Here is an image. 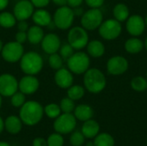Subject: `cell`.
<instances>
[{
    "label": "cell",
    "instance_id": "6da1fadb",
    "mask_svg": "<svg viewBox=\"0 0 147 146\" xmlns=\"http://www.w3.org/2000/svg\"><path fill=\"white\" fill-rule=\"evenodd\" d=\"M44 115V108L36 101H28L20 108L19 117L22 123L33 126L40 123Z\"/></svg>",
    "mask_w": 147,
    "mask_h": 146
},
{
    "label": "cell",
    "instance_id": "7a4b0ae2",
    "mask_svg": "<svg viewBox=\"0 0 147 146\" xmlns=\"http://www.w3.org/2000/svg\"><path fill=\"white\" fill-rule=\"evenodd\" d=\"M107 84L106 77L97 68H89L84 76V85L86 90L92 94L102 92Z\"/></svg>",
    "mask_w": 147,
    "mask_h": 146
},
{
    "label": "cell",
    "instance_id": "3957f363",
    "mask_svg": "<svg viewBox=\"0 0 147 146\" xmlns=\"http://www.w3.org/2000/svg\"><path fill=\"white\" fill-rule=\"evenodd\" d=\"M43 59L41 56L34 51L23 53L20 59V67L26 75L35 76L40 73L43 68Z\"/></svg>",
    "mask_w": 147,
    "mask_h": 146
},
{
    "label": "cell",
    "instance_id": "277c9868",
    "mask_svg": "<svg viewBox=\"0 0 147 146\" xmlns=\"http://www.w3.org/2000/svg\"><path fill=\"white\" fill-rule=\"evenodd\" d=\"M68 69L74 74H84L90 68V59L88 54L84 52H74L67 60Z\"/></svg>",
    "mask_w": 147,
    "mask_h": 146
},
{
    "label": "cell",
    "instance_id": "5b68a950",
    "mask_svg": "<svg viewBox=\"0 0 147 146\" xmlns=\"http://www.w3.org/2000/svg\"><path fill=\"white\" fill-rule=\"evenodd\" d=\"M74 13L72 8L69 6H60L56 9L53 15V22L56 28L61 30H66L70 28L74 21Z\"/></svg>",
    "mask_w": 147,
    "mask_h": 146
},
{
    "label": "cell",
    "instance_id": "8992f818",
    "mask_svg": "<svg viewBox=\"0 0 147 146\" xmlns=\"http://www.w3.org/2000/svg\"><path fill=\"white\" fill-rule=\"evenodd\" d=\"M77 126V119L71 113H63L57 117L53 122V129L62 135L72 133Z\"/></svg>",
    "mask_w": 147,
    "mask_h": 146
},
{
    "label": "cell",
    "instance_id": "52a82bcc",
    "mask_svg": "<svg viewBox=\"0 0 147 146\" xmlns=\"http://www.w3.org/2000/svg\"><path fill=\"white\" fill-rule=\"evenodd\" d=\"M68 43L74 50H81L85 47L89 42V35L87 30L83 27L71 28L67 34Z\"/></svg>",
    "mask_w": 147,
    "mask_h": 146
},
{
    "label": "cell",
    "instance_id": "ba28073f",
    "mask_svg": "<svg viewBox=\"0 0 147 146\" xmlns=\"http://www.w3.org/2000/svg\"><path fill=\"white\" fill-rule=\"evenodd\" d=\"M103 22V15L98 8H91L81 16V24L86 30H95L100 27Z\"/></svg>",
    "mask_w": 147,
    "mask_h": 146
},
{
    "label": "cell",
    "instance_id": "9c48e42d",
    "mask_svg": "<svg viewBox=\"0 0 147 146\" xmlns=\"http://www.w3.org/2000/svg\"><path fill=\"white\" fill-rule=\"evenodd\" d=\"M99 29V34L107 40H115L121 35L122 27L120 22L115 19H109L102 22Z\"/></svg>",
    "mask_w": 147,
    "mask_h": 146
},
{
    "label": "cell",
    "instance_id": "30bf717a",
    "mask_svg": "<svg viewBox=\"0 0 147 146\" xmlns=\"http://www.w3.org/2000/svg\"><path fill=\"white\" fill-rule=\"evenodd\" d=\"M24 53L22 44L17 41H9L3 45L1 54L3 59L8 63H16L20 61Z\"/></svg>",
    "mask_w": 147,
    "mask_h": 146
},
{
    "label": "cell",
    "instance_id": "8fae6325",
    "mask_svg": "<svg viewBox=\"0 0 147 146\" xmlns=\"http://www.w3.org/2000/svg\"><path fill=\"white\" fill-rule=\"evenodd\" d=\"M18 90V81L15 76L3 73L0 75V95L4 97H10Z\"/></svg>",
    "mask_w": 147,
    "mask_h": 146
},
{
    "label": "cell",
    "instance_id": "7c38bea8",
    "mask_svg": "<svg viewBox=\"0 0 147 146\" xmlns=\"http://www.w3.org/2000/svg\"><path fill=\"white\" fill-rule=\"evenodd\" d=\"M128 69V61L122 56H115L109 59L107 63V70L109 74L119 76L125 73Z\"/></svg>",
    "mask_w": 147,
    "mask_h": 146
},
{
    "label": "cell",
    "instance_id": "4fadbf2b",
    "mask_svg": "<svg viewBox=\"0 0 147 146\" xmlns=\"http://www.w3.org/2000/svg\"><path fill=\"white\" fill-rule=\"evenodd\" d=\"M34 7L30 0H21L16 3L13 14L17 21H26L32 16L34 11Z\"/></svg>",
    "mask_w": 147,
    "mask_h": 146
},
{
    "label": "cell",
    "instance_id": "5bb4252c",
    "mask_svg": "<svg viewBox=\"0 0 147 146\" xmlns=\"http://www.w3.org/2000/svg\"><path fill=\"white\" fill-rule=\"evenodd\" d=\"M40 87L38 78L33 75H25L18 82V89L24 95L34 94Z\"/></svg>",
    "mask_w": 147,
    "mask_h": 146
},
{
    "label": "cell",
    "instance_id": "9a60e30c",
    "mask_svg": "<svg viewBox=\"0 0 147 146\" xmlns=\"http://www.w3.org/2000/svg\"><path fill=\"white\" fill-rule=\"evenodd\" d=\"M127 31L133 36L137 37L143 34L146 28L145 20L139 15H134L127 18Z\"/></svg>",
    "mask_w": 147,
    "mask_h": 146
},
{
    "label": "cell",
    "instance_id": "2e32d148",
    "mask_svg": "<svg viewBox=\"0 0 147 146\" xmlns=\"http://www.w3.org/2000/svg\"><path fill=\"white\" fill-rule=\"evenodd\" d=\"M40 43L43 51L47 54H53L57 52L61 46L60 38L58 34L53 33L45 34Z\"/></svg>",
    "mask_w": 147,
    "mask_h": 146
},
{
    "label": "cell",
    "instance_id": "e0dca14e",
    "mask_svg": "<svg viewBox=\"0 0 147 146\" xmlns=\"http://www.w3.org/2000/svg\"><path fill=\"white\" fill-rule=\"evenodd\" d=\"M54 81L58 87L61 89H68L73 84L72 72L69 69L60 68L56 71L54 75Z\"/></svg>",
    "mask_w": 147,
    "mask_h": 146
},
{
    "label": "cell",
    "instance_id": "ac0fdd59",
    "mask_svg": "<svg viewBox=\"0 0 147 146\" xmlns=\"http://www.w3.org/2000/svg\"><path fill=\"white\" fill-rule=\"evenodd\" d=\"M31 17L33 19V22L35 23V25H38L41 28L47 27L50 24V22L53 21L50 12L42 8H40L37 10L34 11Z\"/></svg>",
    "mask_w": 147,
    "mask_h": 146
},
{
    "label": "cell",
    "instance_id": "d6986e66",
    "mask_svg": "<svg viewBox=\"0 0 147 146\" xmlns=\"http://www.w3.org/2000/svg\"><path fill=\"white\" fill-rule=\"evenodd\" d=\"M22 121L20 117L16 115H9L4 120V129L12 135L17 134L22 128Z\"/></svg>",
    "mask_w": 147,
    "mask_h": 146
},
{
    "label": "cell",
    "instance_id": "ffe728a7",
    "mask_svg": "<svg viewBox=\"0 0 147 146\" xmlns=\"http://www.w3.org/2000/svg\"><path fill=\"white\" fill-rule=\"evenodd\" d=\"M85 139H94L100 132V125L97 121L90 119L84 122L81 129Z\"/></svg>",
    "mask_w": 147,
    "mask_h": 146
},
{
    "label": "cell",
    "instance_id": "44dd1931",
    "mask_svg": "<svg viewBox=\"0 0 147 146\" xmlns=\"http://www.w3.org/2000/svg\"><path fill=\"white\" fill-rule=\"evenodd\" d=\"M73 114L76 117L77 120H80V121H86L88 120L92 119L93 115H94V110L93 108L88 105V104H80L78 105L74 111H73Z\"/></svg>",
    "mask_w": 147,
    "mask_h": 146
},
{
    "label": "cell",
    "instance_id": "7402d4cb",
    "mask_svg": "<svg viewBox=\"0 0 147 146\" xmlns=\"http://www.w3.org/2000/svg\"><path fill=\"white\" fill-rule=\"evenodd\" d=\"M87 52L92 58H100L105 52V46L98 40H93L87 44Z\"/></svg>",
    "mask_w": 147,
    "mask_h": 146
},
{
    "label": "cell",
    "instance_id": "603a6c76",
    "mask_svg": "<svg viewBox=\"0 0 147 146\" xmlns=\"http://www.w3.org/2000/svg\"><path fill=\"white\" fill-rule=\"evenodd\" d=\"M27 35H28V40L33 44V45H37L41 42L43 37H44V31L41 28V27L38 25H34L30 28H28L27 31Z\"/></svg>",
    "mask_w": 147,
    "mask_h": 146
},
{
    "label": "cell",
    "instance_id": "cb8c5ba5",
    "mask_svg": "<svg viewBox=\"0 0 147 146\" xmlns=\"http://www.w3.org/2000/svg\"><path fill=\"white\" fill-rule=\"evenodd\" d=\"M125 49L127 52L131 54H136L142 51L144 47V42L139 38L134 37L128 39L125 42Z\"/></svg>",
    "mask_w": 147,
    "mask_h": 146
},
{
    "label": "cell",
    "instance_id": "d4e9b609",
    "mask_svg": "<svg viewBox=\"0 0 147 146\" xmlns=\"http://www.w3.org/2000/svg\"><path fill=\"white\" fill-rule=\"evenodd\" d=\"M94 145L95 146H115V141L113 136L108 133H98L94 138Z\"/></svg>",
    "mask_w": 147,
    "mask_h": 146
},
{
    "label": "cell",
    "instance_id": "484cf974",
    "mask_svg": "<svg viewBox=\"0 0 147 146\" xmlns=\"http://www.w3.org/2000/svg\"><path fill=\"white\" fill-rule=\"evenodd\" d=\"M113 13H114L115 19L117 20L120 22L127 21V18L129 17L128 7L126 4H124V3H118V4H116L115 6V8H114Z\"/></svg>",
    "mask_w": 147,
    "mask_h": 146
},
{
    "label": "cell",
    "instance_id": "4316f807",
    "mask_svg": "<svg viewBox=\"0 0 147 146\" xmlns=\"http://www.w3.org/2000/svg\"><path fill=\"white\" fill-rule=\"evenodd\" d=\"M16 21L17 20L13 13L7 11L0 13V27L2 28H10L15 26Z\"/></svg>",
    "mask_w": 147,
    "mask_h": 146
},
{
    "label": "cell",
    "instance_id": "83f0119b",
    "mask_svg": "<svg viewBox=\"0 0 147 146\" xmlns=\"http://www.w3.org/2000/svg\"><path fill=\"white\" fill-rule=\"evenodd\" d=\"M67 96L71 100L78 101L82 99L85 94V89L80 85H71L70 88L67 89Z\"/></svg>",
    "mask_w": 147,
    "mask_h": 146
},
{
    "label": "cell",
    "instance_id": "f1b7e54d",
    "mask_svg": "<svg viewBox=\"0 0 147 146\" xmlns=\"http://www.w3.org/2000/svg\"><path fill=\"white\" fill-rule=\"evenodd\" d=\"M131 87L137 92H143L147 89V79L141 76H137L132 79Z\"/></svg>",
    "mask_w": 147,
    "mask_h": 146
},
{
    "label": "cell",
    "instance_id": "f546056e",
    "mask_svg": "<svg viewBox=\"0 0 147 146\" xmlns=\"http://www.w3.org/2000/svg\"><path fill=\"white\" fill-rule=\"evenodd\" d=\"M61 109L59 105L56 103H49L44 108V114L50 119H56L61 114Z\"/></svg>",
    "mask_w": 147,
    "mask_h": 146
},
{
    "label": "cell",
    "instance_id": "4dcf8cb0",
    "mask_svg": "<svg viewBox=\"0 0 147 146\" xmlns=\"http://www.w3.org/2000/svg\"><path fill=\"white\" fill-rule=\"evenodd\" d=\"M59 107H60V109H61L62 113H67V114L72 113L74 111L75 108H76L74 101L71 100V98H69L68 96L63 98L60 101Z\"/></svg>",
    "mask_w": 147,
    "mask_h": 146
},
{
    "label": "cell",
    "instance_id": "1f68e13d",
    "mask_svg": "<svg viewBox=\"0 0 147 146\" xmlns=\"http://www.w3.org/2000/svg\"><path fill=\"white\" fill-rule=\"evenodd\" d=\"M48 63L50 67L53 70H59L60 68H62L63 66V59L61 58V56L55 52L53 54H50L49 59H48Z\"/></svg>",
    "mask_w": 147,
    "mask_h": 146
},
{
    "label": "cell",
    "instance_id": "d6a6232c",
    "mask_svg": "<svg viewBox=\"0 0 147 146\" xmlns=\"http://www.w3.org/2000/svg\"><path fill=\"white\" fill-rule=\"evenodd\" d=\"M64 142L65 141L62 134L58 133H52L47 139V146H63Z\"/></svg>",
    "mask_w": 147,
    "mask_h": 146
},
{
    "label": "cell",
    "instance_id": "836d02e7",
    "mask_svg": "<svg viewBox=\"0 0 147 146\" xmlns=\"http://www.w3.org/2000/svg\"><path fill=\"white\" fill-rule=\"evenodd\" d=\"M85 142V137L82 132H73L70 137V143L72 146H82Z\"/></svg>",
    "mask_w": 147,
    "mask_h": 146
},
{
    "label": "cell",
    "instance_id": "e575fe53",
    "mask_svg": "<svg viewBox=\"0 0 147 146\" xmlns=\"http://www.w3.org/2000/svg\"><path fill=\"white\" fill-rule=\"evenodd\" d=\"M26 102V97L23 93L16 92L13 96H10V102L11 105L15 108H21Z\"/></svg>",
    "mask_w": 147,
    "mask_h": 146
},
{
    "label": "cell",
    "instance_id": "d590c367",
    "mask_svg": "<svg viewBox=\"0 0 147 146\" xmlns=\"http://www.w3.org/2000/svg\"><path fill=\"white\" fill-rule=\"evenodd\" d=\"M59 51V55L65 60H67L74 53V49L69 43L62 45Z\"/></svg>",
    "mask_w": 147,
    "mask_h": 146
},
{
    "label": "cell",
    "instance_id": "8d00e7d4",
    "mask_svg": "<svg viewBox=\"0 0 147 146\" xmlns=\"http://www.w3.org/2000/svg\"><path fill=\"white\" fill-rule=\"evenodd\" d=\"M28 40V35L27 32H22V31H18L16 34V41H17L20 44H23L27 41Z\"/></svg>",
    "mask_w": 147,
    "mask_h": 146
},
{
    "label": "cell",
    "instance_id": "74e56055",
    "mask_svg": "<svg viewBox=\"0 0 147 146\" xmlns=\"http://www.w3.org/2000/svg\"><path fill=\"white\" fill-rule=\"evenodd\" d=\"M86 4L90 7V8H100L103 3H104V0H84Z\"/></svg>",
    "mask_w": 147,
    "mask_h": 146
},
{
    "label": "cell",
    "instance_id": "f35d334b",
    "mask_svg": "<svg viewBox=\"0 0 147 146\" xmlns=\"http://www.w3.org/2000/svg\"><path fill=\"white\" fill-rule=\"evenodd\" d=\"M51 0H30L32 4L36 8H44L49 4Z\"/></svg>",
    "mask_w": 147,
    "mask_h": 146
},
{
    "label": "cell",
    "instance_id": "ab89813d",
    "mask_svg": "<svg viewBox=\"0 0 147 146\" xmlns=\"http://www.w3.org/2000/svg\"><path fill=\"white\" fill-rule=\"evenodd\" d=\"M32 146H47V140L43 138H35L33 142H32Z\"/></svg>",
    "mask_w": 147,
    "mask_h": 146
},
{
    "label": "cell",
    "instance_id": "60d3db41",
    "mask_svg": "<svg viewBox=\"0 0 147 146\" xmlns=\"http://www.w3.org/2000/svg\"><path fill=\"white\" fill-rule=\"evenodd\" d=\"M17 28H18V31L27 32L28 29V24L26 21H18Z\"/></svg>",
    "mask_w": 147,
    "mask_h": 146
},
{
    "label": "cell",
    "instance_id": "b9f144b4",
    "mask_svg": "<svg viewBox=\"0 0 147 146\" xmlns=\"http://www.w3.org/2000/svg\"><path fill=\"white\" fill-rule=\"evenodd\" d=\"M84 0H67V4L71 8H76L80 6Z\"/></svg>",
    "mask_w": 147,
    "mask_h": 146
},
{
    "label": "cell",
    "instance_id": "7bdbcfd3",
    "mask_svg": "<svg viewBox=\"0 0 147 146\" xmlns=\"http://www.w3.org/2000/svg\"><path fill=\"white\" fill-rule=\"evenodd\" d=\"M72 10H73V13H74V15L75 16H82L83 14L84 13V9L81 8L80 6L76 7V8H72Z\"/></svg>",
    "mask_w": 147,
    "mask_h": 146
},
{
    "label": "cell",
    "instance_id": "ee69618b",
    "mask_svg": "<svg viewBox=\"0 0 147 146\" xmlns=\"http://www.w3.org/2000/svg\"><path fill=\"white\" fill-rule=\"evenodd\" d=\"M54 4L58 5V6H65L67 4V0H51Z\"/></svg>",
    "mask_w": 147,
    "mask_h": 146
},
{
    "label": "cell",
    "instance_id": "f6af8a7d",
    "mask_svg": "<svg viewBox=\"0 0 147 146\" xmlns=\"http://www.w3.org/2000/svg\"><path fill=\"white\" fill-rule=\"evenodd\" d=\"M9 5V0H0V11L5 9Z\"/></svg>",
    "mask_w": 147,
    "mask_h": 146
},
{
    "label": "cell",
    "instance_id": "bcb514c9",
    "mask_svg": "<svg viewBox=\"0 0 147 146\" xmlns=\"http://www.w3.org/2000/svg\"><path fill=\"white\" fill-rule=\"evenodd\" d=\"M3 130H4V120L0 116V133H2Z\"/></svg>",
    "mask_w": 147,
    "mask_h": 146
},
{
    "label": "cell",
    "instance_id": "7dc6e473",
    "mask_svg": "<svg viewBox=\"0 0 147 146\" xmlns=\"http://www.w3.org/2000/svg\"><path fill=\"white\" fill-rule=\"evenodd\" d=\"M0 146H10V145L5 141H0Z\"/></svg>",
    "mask_w": 147,
    "mask_h": 146
},
{
    "label": "cell",
    "instance_id": "c3c4849f",
    "mask_svg": "<svg viewBox=\"0 0 147 146\" xmlns=\"http://www.w3.org/2000/svg\"><path fill=\"white\" fill-rule=\"evenodd\" d=\"M86 146H95V145H94V142H92V141H90V142H87Z\"/></svg>",
    "mask_w": 147,
    "mask_h": 146
},
{
    "label": "cell",
    "instance_id": "681fc988",
    "mask_svg": "<svg viewBox=\"0 0 147 146\" xmlns=\"http://www.w3.org/2000/svg\"><path fill=\"white\" fill-rule=\"evenodd\" d=\"M3 41L0 40V52H2V49H3Z\"/></svg>",
    "mask_w": 147,
    "mask_h": 146
},
{
    "label": "cell",
    "instance_id": "f907efd6",
    "mask_svg": "<svg viewBox=\"0 0 147 146\" xmlns=\"http://www.w3.org/2000/svg\"><path fill=\"white\" fill-rule=\"evenodd\" d=\"M144 46H146V49L147 50V37H146V41H145V43H144Z\"/></svg>",
    "mask_w": 147,
    "mask_h": 146
},
{
    "label": "cell",
    "instance_id": "816d5d0a",
    "mask_svg": "<svg viewBox=\"0 0 147 146\" xmlns=\"http://www.w3.org/2000/svg\"><path fill=\"white\" fill-rule=\"evenodd\" d=\"M2 102H3V101H2V96L0 95V108L2 107Z\"/></svg>",
    "mask_w": 147,
    "mask_h": 146
},
{
    "label": "cell",
    "instance_id": "f5cc1de1",
    "mask_svg": "<svg viewBox=\"0 0 147 146\" xmlns=\"http://www.w3.org/2000/svg\"><path fill=\"white\" fill-rule=\"evenodd\" d=\"M145 22H146V26H147V15L146 17V19H145Z\"/></svg>",
    "mask_w": 147,
    "mask_h": 146
},
{
    "label": "cell",
    "instance_id": "db71d44e",
    "mask_svg": "<svg viewBox=\"0 0 147 146\" xmlns=\"http://www.w3.org/2000/svg\"><path fill=\"white\" fill-rule=\"evenodd\" d=\"M146 78H147V71H146Z\"/></svg>",
    "mask_w": 147,
    "mask_h": 146
},
{
    "label": "cell",
    "instance_id": "11a10c76",
    "mask_svg": "<svg viewBox=\"0 0 147 146\" xmlns=\"http://www.w3.org/2000/svg\"><path fill=\"white\" fill-rule=\"evenodd\" d=\"M146 145H147V139H146Z\"/></svg>",
    "mask_w": 147,
    "mask_h": 146
},
{
    "label": "cell",
    "instance_id": "9f6ffc18",
    "mask_svg": "<svg viewBox=\"0 0 147 146\" xmlns=\"http://www.w3.org/2000/svg\"><path fill=\"white\" fill-rule=\"evenodd\" d=\"M146 92H147V89H146Z\"/></svg>",
    "mask_w": 147,
    "mask_h": 146
}]
</instances>
